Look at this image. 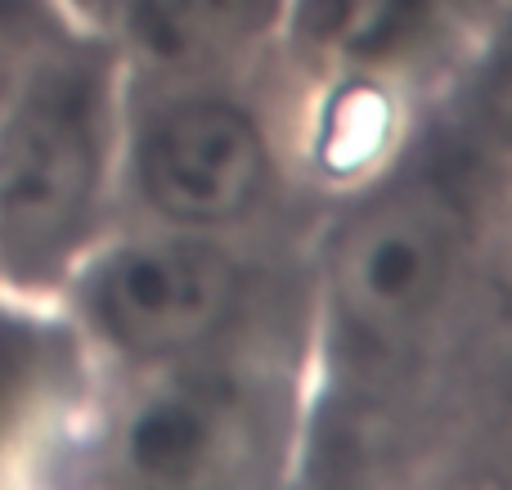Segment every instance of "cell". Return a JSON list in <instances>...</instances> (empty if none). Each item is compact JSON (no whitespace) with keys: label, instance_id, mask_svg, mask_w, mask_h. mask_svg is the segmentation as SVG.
Wrapping results in <instances>:
<instances>
[{"label":"cell","instance_id":"1","mask_svg":"<svg viewBox=\"0 0 512 490\" xmlns=\"http://www.w3.org/2000/svg\"><path fill=\"white\" fill-rule=\"evenodd\" d=\"M122 68L113 41L36 32L0 86V279L59 288L104 239L122 180Z\"/></svg>","mask_w":512,"mask_h":490},{"label":"cell","instance_id":"2","mask_svg":"<svg viewBox=\"0 0 512 490\" xmlns=\"http://www.w3.org/2000/svg\"><path fill=\"white\" fill-rule=\"evenodd\" d=\"M122 167L153 225L230 234L252 221L279 176L265 117L221 81L162 86L158 104L126 117Z\"/></svg>","mask_w":512,"mask_h":490},{"label":"cell","instance_id":"3","mask_svg":"<svg viewBox=\"0 0 512 490\" xmlns=\"http://www.w3.org/2000/svg\"><path fill=\"white\" fill-rule=\"evenodd\" d=\"M68 284L95 342L135 369L198 360L243 302V270L225 243L167 225L99 239Z\"/></svg>","mask_w":512,"mask_h":490},{"label":"cell","instance_id":"4","mask_svg":"<svg viewBox=\"0 0 512 490\" xmlns=\"http://www.w3.org/2000/svg\"><path fill=\"white\" fill-rule=\"evenodd\" d=\"M463 257V221L436 189H396L355 212L333 248V306L360 342L400 347L441 315Z\"/></svg>","mask_w":512,"mask_h":490},{"label":"cell","instance_id":"5","mask_svg":"<svg viewBox=\"0 0 512 490\" xmlns=\"http://www.w3.org/2000/svg\"><path fill=\"white\" fill-rule=\"evenodd\" d=\"M149 387L113 423V464L126 482H216L252 459L248 383L194 360L144 369Z\"/></svg>","mask_w":512,"mask_h":490},{"label":"cell","instance_id":"6","mask_svg":"<svg viewBox=\"0 0 512 490\" xmlns=\"http://www.w3.org/2000/svg\"><path fill=\"white\" fill-rule=\"evenodd\" d=\"M288 0H113V50L158 86L221 81L283 32Z\"/></svg>","mask_w":512,"mask_h":490},{"label":"cell","instance_id":"7","mask_svg":"<svg viewBox=\"0 0 512 490\" xmlns=\"http://www.w3.org/2000/svg\"><path fill=\"white\" fill-rule=\"evenodd\" d=\"M445 0H288L283 36L337 86H373L409 63L441 27Z\"/></svg>","mask_w":512,"mask_h":490},{"label":"cell","instance_id":"8","mask_svg":"<svg viewBox=\"0 0 512 490\" xmlns=\"http://www.w3.org/2000/svg\"><path fill=\"white\" fill-rule=\"evenodd\" d=\"M9 54H14V45H9V50H5V45H0V86H5V68H9Z\"/></svg>","mask_w":512,"mask_h":490}]
</instances>
